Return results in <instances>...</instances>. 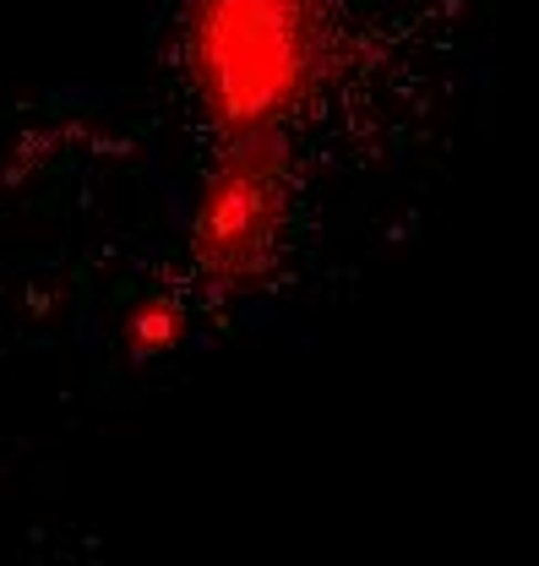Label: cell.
<instances>
[{"mask_svg": "<svg viewBox=\"0 0 539 566\" xmlns=\"http://www.w3.org/2000/svg\"><path fill=\"white\" fill-rule=\"evenodd\" d=\"M197 28V76L229 137H278L311 98L322 71L317 0H207Z\"/></svg>", "mask_w": 539, "mask_h": 566, "instance_id": "1", "label": "cell"}, {"mask_svg": "<svg viewBox=\"0 0 539 566\" xmlns=\"http://www.w3.org/2000/svg\"><path fill=\"white\" fill-rule=\"evenodd\" d=\"M278 223H283V142L240 137L203 197L197 245H203L207 268L251 273L272 245Z\"/></svg>", "mask_w": 539, "mask_h": 566, "instance_id": "2", "label": "cell"}]
</instances>
